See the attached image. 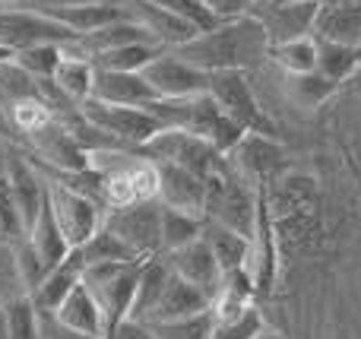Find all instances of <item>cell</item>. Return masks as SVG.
<instances>
[{"label":"cell","mask_w":361,"mask_h":339,"mask_svg":"<svg viewBox=\"0 0 361 339\" xmlns=\"http://www.w3.org/2000/svg\"><path fill=\"white\" fill-rule=\"evenodd\" d=\"M13 57V51L10 48H4V44H0V61H10Z\"/></svg>","instance_id":"47"},{"label":"cell","mask_w":361,"mask_h":339,"mask_svg":"<svg viewBox=\"0 0 361 339\" xmlns=\"http://www.w3.org/2000/svg\"><path fill=\"white\" fill-rule=\"evenodd\" d=\"M16 4H25V0H0V6H16Z\"/></svg>","instance_id":"48"},{"label":"cell","mask_w":361,"mask_h":339,"mask_svg":"<svg viewBox=\"0 0 361 339\" xmlns=\"http://www.w3.org/2000/svg\"><path fill=\"white\" fill-rule=\"evenodd\" d=\"M51 80L63 89V95H70L76 105H82V101L92 95L95 63L89 61V57L76 54L70 44H63V61L57 63V70H54V76H51Z\"/></svg>","instance_id":"26"},{"label":"cell","mask_w":361,"mask_h":339,"mask_svg":"<svg viewBox=\"0 0 361 339\" xmlns=\"http://www.w3.org/2000/svg\"><path fill=\"white\" fill-rule=\"evenodd\" d=\"M0 339H10V327H6V302H0Z\"/></svg>","instance_id":"45"},{"label":"cell","mask_w":361,"mask_h":339,"mask_svg":"<svg viewBox=\"0 0 361 339\" xmlns=\"http://www.w3.org/2000/svg\"><path fill=\"white\" fill-rule=\"evenodd\" d=\"M80 111L92 127H99L102 133H108V137L118 140V143L133 146V149H143L165 127L149 108L114 105V101H102V99H92V95L80 105Z\"/></svg>","instance_id":"5"},{"label":"cell","mask_w":361,"mask_h":339,"mask_svg":"<svg viewBox=\"0 0 361 339\" xmlns=\"http://www.w3.org/2000/svg\"><path fill=\"white\" fill-rule=\"evenodd\" d=\"M260 4V0H206V6H209L212 13H216L219 19H235V16H247L254 6Z\"/></svg>","instance_id":"41"},{"label":"cell","mask_w":361,"mask_h":339,"mask_svg":"<svg viewBox=\"0 0 361 339\" xmlns=\"http://www.w3.org/2000/svg\"><path fill=\"white\" fill-rule=\"evenodd\" d=\"M48 13V16L61 19L67 29L76 32V38L80 35H89V32L102 29V25L114 23V19L124 16V6H121V0H108V4H82V6H57V10H42Z\"/></svg>","instance_id":"25"},{"label":"cell","mask_w":361,"mask_h":339,"mask_svg":"<svg viewBox=\"0 0 361 339\" xmlns=\"http://www.w3.org/2000/svg\"><path fill=\"white\" fill-rule=\"evenodd\" d=\"M6 327L10 339H38V308L29 295L6 302Z\"/></svg>","instance_id":"36"},{"label":"cell","mask_w":361,"mask_h":339,"mask_svg":"<svg viewBox=\"0 0 361 339\" xmlns=\"http://www.w3.org/2000/svg\"><path fill=\"white\" fill-rule=\"evenodd\" d=\"M54 317L61 323H67V327L82 330V333L105 336V317H102L99 302H95V295L89 292L86 283H80L67 298H63L61 308L54 311Z\"/></svg>","instance_id":"22"},{"label":"cell","mask_w":361,"mask_h":339,"mask_svg":"<svg viewBox=\"0 0 361 339\" xmlns=\"http://www.w3.org/2000/svg\"><path fill=\"white\" fill-rule=\"evenodd\" d=\"M317 70L333 80L336 86H343L352 73L358 70V54L352 44L330 42V38H317Z\"/></svg>","instance_id":"29"},{"label":"cell","mask_w":361,"mask_h":339,"mask_svg":"<svg viewBox=\"0 0 361 339\" xmlns=\"http://www.w3.org/2000/svg\"><path fill=\"white\" fill-rule=\"evenodd\" d=\"M105 228H111L140 260H149L165 254L162 247V203L159 200H140L130 207L108 209Z\"/></svg>","instance_id":"7"},{"label":"cell","mask_w":361,"mask_h":339,"mask_svg":"<svg viewBox=\"0 0 361 339\" xmlns=\"http://www.w3.org/2000/svg\"><path fill=\"white\" fill-rule=\"evenodd\" d=\"M320 6H324V0H260L250 10V16L263 23L269 44H279L301 35H314Z\"/></svg>","instance_id":"10"},{"label":"cell","mask_w":361,"mask_h":339,"mask_svg":"<svg viewBox=\"0 0 361 339\" xmlns=\"http://www.w3.org/2000/svg\"><path fill=\"white\" fill-rule=\"evenodd\" d=\"M25 238H29V245L35 247V254H38V260H42L44 273H48L51 266H57L70 251H73V247L67 245V238H63V232H61V226H57V219H54V213H51L48 203H44L42 213H38L35 222L29 226Z\"/></svg>","instance_id":"21"},{"label":"cell","mask_w":361,"mask_h":339,"mask_svg":"<svg viewBox=\"0 0 361 339\" xmlns=\"http://www.w3.org/2000/svg\"><path fill=\"white\" fill-rule=\"evenodd\" d=\"M343 86H349V89H352V92H358V95H361V63H358V70H355V73H352V76H349V80H345V82H343Z\"/></svg>","instance_id":"44"},{"label":"cell","mask_w":361,"mask_h":339,"mask_svg":"<svg viewBox=\"0 0 361 339\" xmlns=\"http://www.w3.org/2000/svg\"><path fill=\"white\" fill-rule=\"evenodd\" d=\"M180 57H187L190 63L209 70H260L269 61V38L267 29L257 16H235V19H222L219 25L206 32H197L190 42L178 44Z\"/></svg>","instance_id":"1"},{"label":"cell","mask_w":361,"mask_h":339,"mask_svg":"<svg viewBox=\"0 0 361 339\" xmlns=\"http://www.w3.org/2000/svg\"><path fill=\"white\" fill-rule=\"evenodd\" d=\"M0 222H4L6 238H19V235H25L23 213H19L16 194H13V187H10V181H6V175L0 178Z\"/></svg>","instance_id":"39"},{"label":"cell","mask_w":361,"mask_h":339,"mask_svg":"<svg viewBox=\"0 0 361 339\" xmlns=\"http://www.w3.org/2000/svg\"><path fill=\"white\" fill-rule=\"evenodd\" d=\"M0 238H6V232H4V222H0Z\"/></svg>","instance_id":"49"},{"label":"cell","mask_w":361,"mask_h":339,"mask_svg":"<svg viewBox=\"0 0 361 339\" xmlns=\"http://www.w3.org/2000/svg\"><path fill=\"white\" fill-rule=\"evenodd\" d=\"M80 283H82V257H80V251L73 247V251H70L67 257L61 260V264L51 266V270L44 273L42 283H38L35 289L29 292V298L35 302L38 311H44V314H54V311L61 308V302Z\"/></svg>","instance_id":"16"},{"label":"cell","mask_w":361,"mask_h":339,"mask_svg":"<svg viewBox=\"0 0 361 339\" xmlns=\"http://www.w3.org/2000/svg\"><path fill=\"white\" fill-rule=\"evenodd\" d=\"M162 257H165V264L171 266V273H178V276L187 279V283L200 285L212 302V295H216V289H219V283H222L225 273H222V266H219L212 247L206 245L203 235L193 238V241H187V245L175 247V251L162 254Z\"/></svg>","instance_id":"13"},{"label":"cell","mask_w":361,"mask_h":339,"mask_svg":"<svg viewBox=\"0 0 361 339\" xmlns=\"http://www.w3.org/2000/svg\"><path fill=\"white\" fill-rule=\"evenodd\" d=\"M355 54H358V63H361V44H358V48H355Z\"/></svg>","instance_id":"50"},{"label":"cell","mask_w":361,"mask_h":339,"mask_svg":"<svg viewBox=\"0 0 361 339\" xmlns=\"http://www.w3.org/2000/svg\"><path fill=\"white\" fill-rule=\"evenodd\" d=\"M314 35L358 48L361 44V0H324Z\"/></svg>","instance_id":"20"},{"label":"cell","mask_w":361,"mask_h":339,"mask_svg":"<svg viewBox=\"0 0 361 339\" xmlns=\"http://www.w3.org/2000/svg\"><path fill=\"white\" fill-rule=\"evenodd\" d=\"M209 311V295H206L200 285L180 279L178 273L169 276V285H165L162 298H159L156 311L149 314L146 323H159V321H178V317H190V314H203Z\"/></svg>","instance_id":"19"},{"label":"cell","mask_w":361,"mask_h":339,"mask_svg":"<svg viewBox=\"0 0 361 339\" xmlns=\"http://www.w3.org/2000/svg\"><path fill=\"white\" fill-rule=\"evenodd\" d=\"M13 61L35 80H51L57 63L63 61V44H35V48H23L13 54Z\"/></svg>","instance_id":"35"},{"label":"cell","mask_w":361,"mask_h":339,"mask_svg":"<svg viewBox=\"0 0 361 339\" xmlns=\"http://www.w3.org/2000/svg\"><path fill=\"white\" fill-rule=\"evenodd\" d=\"M140 266L143 260H108V264H86L82 266V283L99 302V311L105 317V336L130 317L133 298H137Z\"/></svg>","instance_id":"3"},{"label":"cell","mask_w":361,"mask_h":339,"mask_svg":"<svg viewBox=\"0 0 361 339\" xmlns=\"http://www.w3.org/2000/svg\"><path fill=\"white\" fill-rule=\"evenodd\" d=\"M254 339H288V336H282L279 330H269V327H263V330H260V333H257Z\"/></svg>","instance_id":"46"},{"label":"cell","mask_w":361,"mask_h":339,"mask_svg":"<svg viewBox=\"0 0 361 339\" xmlns=\"http://www.w3.org/2000/svg\"><path fill=\"white\" fill-rule=\"evenodd\" d=\"M336 82L326 80L320 70H311V73H286V92L288 99L298 108H320L333 92H336Z\"/></svg>","instance_id":"28"},{"label":"cell","mask_w":361,"mask_h":339,"mask_svg":"<svg viewBox=\"0 0 361 339\" xmlns=\"http://www.w3.org/2000/svg\"><path fill=\"white\" fill-rule=\"evenodd\" d=\"M159 4L169 6L175 16H180L184 23H190L197 32H206V29H212V25L222 23V19L206 6V0H159Z\"/></svg>","instance_id":"37"},{"label":"cell","mask_w":361,"mask_h":339,"mask_svg":"<svg viewBox=\"0 0 361 339\" xmlns=\"http://www.w3.org/2000/svg\"><path fill=\"white\" fill-rule=\"evenodd\" d=\"M203 238L212 247V254H216L222 273H235L247 266V247H250L247 235L235 232V228L222 226L216 219H203Z\"/></svg>","instance_id":"23"},{"label":"cell","mask_w":361,"mask_h":339,"mask_svg":"<svg viewBox=\"0 0 361 339\" xmlns=\"http://www.w3.org/2000/svg\"><path fill=\"white\" fill-rule=\"evenodd\" d=\"M206 92H209L212 99H216V105L247 133L276 137L273 121H269V114L263 111V105L257 101L254 89H250L247 70H216V73H209V89H206Z\"/></svg>","instance_id":"4"},{"label":"cell","mask_w":361,"mask_h":339,"mask_svg":"<svg viewBox=\"0 0 361 339\" xmlns=\"http://www.w3.org/2000/svg\"><path fill=\"white\" fill-rule=\"evenodd\" d=\"M143 76L152 82L159 99H187V95H200L209 89V70L190 63L171 48H165L156 61L146 63Z\"/></svg>","instance_id":"11"},{"label":"cell","mask_w":361,"mask_h":339,"mask_svg":"<svg viewBox=\"0 0 361 339\" xmlns=\"http://www.w3.org/2000/svg\"><path fill=\"white\" fill-rule=\"evenodd\" d=\"M76 42V32L67 29L61 19L48 16L42 10H32L25 4L0 6V44L13 54L35 44H70Z\"/></svg>","instance_id":"6"},{"label":"cell","mask_w":361,"mask_h":339,"mask_svg":"<svg viewBox=\"0 0 361 339\" xmlns=\"http://www.w3.org/2000/svg\"><path fill=\"white\" fill-rule=\"evenodd\" d=\"M143 152L156 162H171L180 165V168L193 171L200 178H209V171L222 162V152L212 143H206L197 133H187L180 127H162L149 143L143 146Z\"/></svg>","instance_id":"9"},{"label":"cell","mask_w":361,"mask_h":339,"mask_svg":"<svg viewBox=\"0 0 361 339\" xmlns=\"http://www.w3.org/2000/svg\"><path fill=\"white\" fill-rule=\"evenodd\" d=\"M149 327L159 339H209L216 330V317H212V311H203V314L178 317V321H159Z\"/></svg>","instance_id":"33"},{"label":"cell","mask_w":361,"mask_h":339,"mask_svg":"<svg viewBox=\"0 0 361 339\" xmlns=\"http://www.w3.org/2000/svg\"><path fill=\"white\" fill-rule=\"evenodd\" d=\"M159 203L165 209L206 219V178L171 162H159Z\"/></svg>","instance_id":"12"},{"label":"cell","mask_w":361,"mask_h":339,"mask_svg":"<svg viewBox=\"0 0 361 339\" xmlns=\"http://www.w3.org/2000/svg\"><path fill=\"white\" fill-rule=\"evenodd\" d=\"M105 339H159V336L152 333V327L146 321H133V317H127V321H121Z\"/></svg>","instance_id":"42"},{"label":"cell","mask_w":361,"mask_h":339,"mask_svg":"<svg viewBox=\"0 0 361 339\" xmlns=\"http://www.w3.org/2000/svg\"><path fill=\"white\" fill-rule=\"evenodd\" d=\"M23 295H29V283L19 266L16 245L13 238H0V302H13Z\"/></svg>","instance_id":"32"},{"label":"cell","mask_w":361,"mask_h":339,"mask_svg":"<svg viewBox=\"0 0 361 339\" xmlns=\"http://www.w3.org/2000/svg\"><path fill=\"white\" fill-rule=\"evenodd\" d=\"M162 51L165 48L156 42H137V44H124V48L105 51V54H95L92 63L102 70H130V73H143L146 63H152Z\"/></svg>","instance_id":"30"},{"label":"cell","mask_w":361,"mask_h":339,"mask_svg":"<svg viewBox=\"0 0 361 339\" xmlns=\"http://www.w3.org/2000/svg\"><path fill=\"white\" fill-rule=\"evenodd\" d=\"M149 111L162 121L165 127H180L187 133H197L206 143H212L222 156H228L244 140V127H238L222 108L216 105L209 92L187 95V99H159L149 105Z\"/></svg>","instance_id":"2"},{"label":"cell","mask_w":361,"mask_h":339,"mask_svg":"<svg viewBox=\"0 0 361 339\" xmlns=\"http://www.w3.org/2000/svg\"><path fill=\"white\" fill-rule=\"evenodd\" d=\"M273 270H276V245H273V228H269V209H267V197L260 194V213H257V226L250 235V247H247V266L244 273L250 276L257 292L269 289L273 283Z\"/></svg>","instance_id":"18"},{"label":"cell","mask_w":361,"mask_h":339,"mask_svg":"<svg viewBox=\"0 0 361 339\" xmlns=\"http://www.w3.org/2000/svg\"><path fill=\"white\" fill-rule=\"evenodd\" d=\"M269 63L282 73H311L317 70V35H301L292 42L269 44Z\"/></svg>","instance_id":"27"},{"label":"cell","mask_w":361,"mask_h":339,"mask_svg":"<svg viewBox=\"0 0 361 339\" xmlns=\"http://www.w3.org/2000/svg\"><path fill=\"white\" fill-rule=\"evenodd\" d=\"M76 251H80V257H82V266L86 264H108V260H140L111 228H105V222H102L99 232H95L82 247H76Z\"/></svg>","instance_id":"31"},{"label":"cell","mask_w":361,"mask_h":339,"mask_svg":"<svg viewBox=\"0 0 361 339\" xmlns=\"http://www.w3.org/2000/svg\"><path fill=\"white\" fill-rule=\"evenodd\" d=\"M231 165L241 171L247 181L260 184V178H267L276 165L282 162V146L276 143V137H263V133H244V140L228 152Z\"/></svg>","instance_id":"17"},{"label":"cell","mask_w":361,"mask_h":339,"mask_svg":"<svg viewBox=\"0 0 361 339\" xmlns=\"http://www.w3.org/2000/svg\"><path fill=\"white\" fill-rule=\"evenodd\" d=\"M92 99L114 101V105H133V108H149L159 101V92L143 73H130V70H102L95 67L92 80Z\"/></svg>","instance_id":"15"},{"label":"cell","mask_w":361,"mask_h":339,"mask_svg":"<svg viewBox=\"0 0 361 339\" xmlns=\"http://www.w3.org/2000/svg\"><path fill=\"white\" fill-rule=\"evenodd\" d=\"M121 6H124L127 16L137 25H143L152 42L162 44V48H178V44L190 42V38L197 35V29H193L190 23L175 16V13H171L169 6H162L159 0H121Z\"/></svg>","instance_id":"14"},{"label":"cell","mask_w":361,"mask_h":339,"mask_svg":"<svg viewBox=\"0 0 361 339\" xmlns=\"http://www.w3.org/2000/svg\"><path fill=\"white\" fill-rule=\"evenodd\" d=\"M169 276H171V266L165 264L162 254L143 260V266H140V283H137V298H133V308H130L133 321H149V314L156 311L165 285H169Z\"/></svg>","instance_id":"24"},{"label":"cell","mask_w":361,"mask_h":339,"mask_svg":"<svg viewBox=\"0 0 361 339\" xmlns=\"http://www.w3.org/2000/svg\"><path fill=\"white\" fill-rule=\"evenodd\" d=\"M82 4H108V0H25L32 10H57V6H82Z\"/></svg>","instance_id":"43"},{"label":"cell","mask_w":361,"mask_h":339,"mask_svg":"<svg viewBox=\"0 0 361 339\" xmlns=\"http://www.w3.org/2000/svg\"><path fill=\"white\" fill-rule=\"evenodd\" d=\"M267 327V321H263V314L257 308H250L244 317H238V321H225V323H216V330H212L209 339H254L260 330Z\"/></svg>","instance_id":"38"},{"label":"cell","mask_w":361,"mask_h":339,"mask_svg":"<svg viewBox=\"0 0 361 339\" xmlns=\"http://www.w3.org/2000/svg\"><path fill=\"white\" fill-rule=\"evenodd\" d=\"M48 207L54 213L57 226H61L70 247H82L102 228V222H105V207L99 200L67 187L57 178H48Z\"/></svg>","instance_id":"8"},{"label":"cell","mask_w":361,"mask_h":339,"mask_svg":"<svg viewBox=\"0 0 361 339\" xmlns=\"http://www.w3.org/2000/svg\"><path fill=\"white\" fill-rule=\"evenodd\" d=\"M38 339H105V336L82 333V330H73V327H67V323H61L54 314L38 311Z\"/></svg>","instance_id":"40"},{"label":"cell","mask_w":361,"mask_h":339,"mask_svg":"<svg viewBox=\"0 0 361 339\" xmlns=\"http://www.w3.org/2000/svg\"><path fill=\"white\" fill-rule=\"evenodd\" d=\"M200 235H203V219L162 207V247H165V254L175 251L180 245H187V241L200 238Z\"/></svg>","instance_id":"34"}]
</instances>
